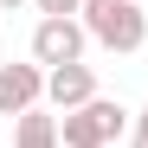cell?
Segmentation results:
<instances>
[{
	"mask_svg": "<svg viewBox=\"0 0 148 148\" xmlns=\"http://www.w3.org/2000/svg\"><path fill=\"white\" fill-rule=\"evenodd\" d=\"M84 45H90L84 19H39V26H32V64H45V71L84 64Z\"/></svg>",
	"mask_w": 148,
	"mask_h": 148,
	"instance_id": "3",
	"label": "cell"
},
{
	"mask_svg": "<svg viewBox=\"0 0 148 148\" xmlns=\"http://www.w3.org/2000/svg\"><path fill=\"white\" fill-rule=\"evenodd\" d=\"M77 19H84V32L103 45V52H122V58H129V52L148 45V13L135 7V0H84Z\"/></svg>",
	"mask_w": 148,
	"mask_h": 148,
	"instance_id": "1",
	"label": "cell"
},
{
	"mask_svg": "<svg viewBox=\"0 0 148 148\" xmlns=\"http://www.w3.org/2000/svg\"><path fill=\"white\" fill-rule=\"evenodd\" d=\"M13 148H64V142H58V116L26 110V116L13 122Z\"/></svg>",
	"mask_w": 148,
	"mask_h": 148,
	"instance_id": "6",
	"label": "cell"
},
{
	"mask_svg": "<svg viewBox=\"0 0 148 148\" xmlns=\"http://www.w3.org/2000/svg\"><path fill=\"white\" fill-rule=\"evenodd\" d=\"M13 7H26V0H0V13H13Z\"/></svg>",
	"mask_w": 148,
	"mask_h": 148,
	"instance_id": "9",
	"label": "cell"
},
{
	"mask_svg": "<svg viewBox=\"0 0 148 148\" xmlns=\"http://www.w3.org/2000/svg\"><path fill=\"white\" fill-rule=\"evenodd\" d=\"M122 129H135V110H122L116 97H97V103L58 116V142L64 148H116Z\"/></svg>",
	"mask_w": 148,
	"mask_h": 148,
	"instance_id": "2",
	"label": "cell"
},
{
	"mask_svg": "<svg viewBox=\"0 0 148 148\" xmlns=\"http://www.w3.org/2000/svg\"><path fill=\"white\" fill-rule=\"evenodd\" d=\"M32 7H39V19H77L84 0H32Z\"/></svg>",
	"mask_w": 148,
	"mask_h": 148,
	"instance_id": "7",
	"label": "cell"
},
{
	"mask_svg": "<svg viewBox=\"0 0 148 148\" xmlns=\"http://www.w3.org/2000/svg\"><path fill=\"white\" fill-rule=\"evenodd\" d=\"M45 97V64H0V116H26Z\"/></svg>",
	"mask_w": 148,
	"mask_h": 148,
	"instance_id": "4",
	"label": "cell"
},
{
	"mask_svg": "<svg viewBox=\"0 0 148 148\" xmlns=\"http://www.w3.org/2000/svg\"><path fill=\"white\" fill-rule=\"evenodd\" d=\"M45 97H52V110H84V103H97V71L90 64H58V71H45Z\"/></svg>",
	"mask_w": 148,
	"mask_h": 148,
	"instance_id": "5",
	"label": "cell"
},
{
	"mask_svg": "<svg viewBox=\"0 0 148 148\" xmlns=\"http://www.w3.org/2000/svg\"><path fill=\"white\" fill-rule=\"evenodd\" d=\"M135 135H148V110H135Z\"/></svg>",
	"mask_w": 148,
	"mask_h": 148,
	"instance_id": "8",
	"label": "cell"
},
{
	"mask_svg": "<svg viewBox=\"0 0 148 148\" xmlns=\"http://www.w3.org/2000/svg\"><path fill=\"white\" fill-rule=\"evenodd\" d=\"M129 148H148V135H135V142H129Z\"/></svg>",
	"mask_w": 148,
	"mask_h": 148,
	"instance_id": "10",
	"label": "cell"
}]
</instances>
